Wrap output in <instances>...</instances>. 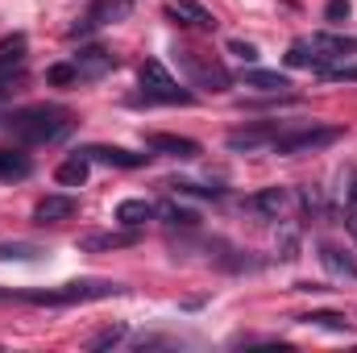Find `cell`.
I'll return each instance as SVG.
<instances>
[{"instance_id": "cell-8", "label": "cell", "mask_w": 357, "mask_h": 353, "mask_svg": "<svg viewBox=\"0 0 357 353\" xmlns=\"http://www.w3.org/2000/svg\"><path fill=\"white\" fill-rule=\"evenodd\" d=\"M167 17L175 21V25H195V29H216V17L204 8V4H195V0H171L167 4Z\"/></svg>"}, {"instance_id": "cell-4", "label": "cell", "mask_w": 357, "mask_h": 353, "mask_svg": "<svg viewBox=\"0 0 357 353\" xmlns=\"http://www.w3.org/2000/svg\"><path fill=\"white\" fill-rule=\"evenodd\" d=\"M175 63L178 71L187 75L191 88H208V91H229V71L212 59V54H199V50H187L178 46L175 50Z\"/></svg>"}, {"instance_id": "cell-19", "label": "cell", "mask_w": 357, "mask_h": 353, "mask_svg": "<svg viewBox=\"0 0 357 353\" xmlns=\"http://www.w3.org/2000/svg\"><path fill=\"white\" fill-rule=\"evenodd\" d=\"M320 262H324L328 274H337V278H354V283H357V262L345 254V250H337V246H328V241H324V246H320Z\"/></svg>"}, {"instance_id": "cell-10", "label": "cell", "mask_w": 357, "mask_h": 353, "mask_svg": "<svg viewBox=\"0 0 357 353\" xmlns=\"http://www.w3.org/2000/svg\"><path fill=\"white\" fill-rule=\"evenodd\" d=\"M75 71H79V80H104L112 67H116V59L108 54V50H100V46H88V50H79L75 59Z\"/></svg>"}, {"instance_id": "cell-9", "label": "cell", "mask_w": 357, "mask_h": 353, "mask_svg": "<svg viewBox=\"0 0 357 353\" xmlns=\"http://www.w3.org/2000/svg\"><path fill=\"white\" fill-rule=\"evenodd\" d=\"M21 71H25V38L17 33V38L0 42V91H4V84H13Z\"/></svg>"}, {"instance_id": "cell-26", "label": "cell", "mask_w": 357, "mask_h": 353, "mask_svg": "<svg viewBox=\"0 0 357 353\" xmlns=\"http://www.w3.org/2000/svg\"><path fill=\"white\" fill-rule=\"evenodd\" d=\"M125 337V324H112V329H104V333H96L88 341V350H108V345H116Z\"/></svg>"}, {"instance_id": "cell-28", "label": "cell", "mask_w": 357, "mask_h": 353, "mask_svg": "<svg viewBox=\"0 0 357 353\" xmlns=\"http://www.w3.org/2000/svg\"><path fill=\"white\" fill-rule=\"evenodd\" d=\"M229 54H237L241 63H258V46H254V42H241V38L229 42Z\"/></svg>"}, {"instance_id": "cell-15", "label": "cell", "mask_w": 357, "mask_h": 353, "mask_svg": "<svg viewBox=\"0 0 357 353\" xmlns=\"http://www.w3.org/2000/svg\"><path fill=\"white\" fill-rule=\"evenodd\" d=\"M33 171V158L25 150H0V183H21Z\"/></svg>"}, {"instance_id": "cell-6", "label": "cell", "mask_w": 357, "mask_h": 353, "mask_svg": "<svg viewBox=\"0 0 357 353\" xmlns=\"http://www.w3.org/2000/svg\"><path fill=\"white\" fill-rule=\"evenodd\" d=\"M129 13H133V0H91L88 17H84L79 25H71V38L91 33V29H100V25H116V21H125Z\"/></svg>"}, {"instance_id": "cell-27", "label": "cell", "mask_w": 357, "mask_h": 353, "mask_svg": "<svg viewBox=\"0 0 357 353\" xmlns=\"http://www.w3.org/2000/svg\"><path fill=\"white\" fill-rule=\"evenodd\" d=\"M324 21L328 25H345L349 21V0H328L324 4Z\"/></svg>"}, {"instance_id": "cell-5", "label": "cell", "mask_w": 357, "mask_h": 353, "mask_svg": "<svg viewBox=\"0 0 357 353\" xmlns=\"http://www.w3.org/2000/svg\"><path fill=\"white\" fill-rule=\"evenodd\" d=\"M333 142H341V129H333V125H316V129L278 133V137L270 142V150H274V154H312V150H324V146H333Z\"/></svg>"}, {"instance_id": "cell-25", "label": "cell", "mask_w": 357, "mask_h": 353, "mask_svg": "<svg viewBox=\"0 0 357 353\" xmlns=\"http://www.w3.org/2000/svg\"><path fill=\"white\" fill-rule=\"evenodd\" d=\"M158 212L167 216V225H183V229H195V220H199L191 208H178V204H162Z\"/></svg>"}, {"instance_id": "cell-16", "label": "cell", "mask_w": 357, "mask_h": 353, "mask_svg": "<svg viewBox=\"0 0 357 353\" xmlns=\"http://www.w3.org/2000/svg\"><path fill=\"white\" fill-rule=\"evenodd\" d=\"M287 204H291V195H287L282 187H266V191H258V195L245 200L250 212H262V216H274V220H278V212H282Z\"/></svg>"}, {"instance_id": "cell-18", "label": "cell", "mask_w": 357, "mask_h": 353, "mask_svg": "<svg viewBox=\"0 0 357 353\" xmlns=\"http://www.w3.org/2000/svg\"><path fill=\"white\" fill-rule=\"evenodd\" d=\"M241 80H245V88H258V91H266V96H282V91L291 88L287 75H278V71H262V67H250Z\"/></svg>"}, {"instance_id": "cell-1", "label": "cell", "mask_w": 357, "mask_h": 353, "mask_svg": "<svg viewBox=\"0 0 357 353\" xmlns=\"http://www.w3.org/2000/svg\"><path fill=\"white\" fill-rule=\"evenodd\" d=\"M71 112L59 108V104H29V108H17L4 117V129L25 142V146H50V142H63L71 133Z\"/></svg>"}, {"instance_id": "cell-13", "label": "cell", "mask_w": 357, "mask_h": 353, "mask_svg": "<svg viewBox=\"0 0 357 353\" xmlns=\"http://www.w3.org/2000/svg\"><path fill=\"white\" fill-rule=\"evenodd\" d=\"M75 208H79V204H75L71 195H46V200L33 208V220H38V225H59V220H71Z\"/></svg>"}, {"instance_id": "cell-17", "label": "cell", "mask_w": 357, "mask_h": 353, "mask_svg": "<svg viewBox=\"0 0 357 353\" xmlns=\"http://www.w3.org/2000/svg\"><path fill=\"white\" fill-rule=\"evenodd\" d=\"M154 212H158V208H154L150 200H121V204H116V220H121L125 229H142Z\"/></svg>"}, {"instance_id": "cell-12", "label": "cell", "mask_w": 357, "mask_h": 353, "mask_svg": "<svg viewBox=\"0 0 357 353\" xmlns=\"http://www.w3.org/2000/svg\"><path fill=\"white\" fill-rule=\"evenodd\" d=\"M278 137V129L274 125H258V129H237V133H229V150H245V154H254V150H270V142Z\"/></svg>"}, {"instance_id": "cell-14", "label": "cell", "mask_w": 357, "mask_h": 353, "mask_svg": "<svg viewBox=\"0 0 357 353\" xmlns=\"http://www.w3.org/2000/svg\"><path fill=\"white\" fill-rule=\"evenodd\" d=\"M150 150L154 154H167V158H195L199 154V142L178 137V133H154L150 137Z\"/></svg>"}, {"instance_id": "cell-3", "label": "cell", "mask_w": 357, "mask_h": 353, "mask_svg": "<svg viewBox=\"0 0 357 353\" xmlns=\"http://www.w3.org/2000/svg\"><path fill=\"white\" fill-rule=\"evenodd\" d=\"M137 80H142V91L133 96V104H191L195 96L191 91H183L167 75V67L158 63V59H146L142 67H137Z\"/></svg>"}, {"instance_id": "cell-29", "label": "cell", "mask_w": 357, "mask_h": 353, "mask_svg": "<svg viewBox=\"0 0 357 353\" xmlns=\"http://www.w3.org/2000/svg\"><path fill=\"white\" fill-rule=\"evenodd\" d=\"M320 75L324 80H349V84H357V67H324Z\"/></svg>"}, {"instance_id": "cell-21", "label": "cell", "mask_w": 357, "mask_h": 353, "mask_svg": "<svg viewBox=\"0 0 357 353\" xmlns=\"http://www.w3.org/2000/svg\"><path fill=\"white\" fill-rule=\"evenodd\" d=\"M46 250L33 241H0V262H42Z\"/></svg>"}, {"instance_id": "cell-23", "label": "cell", "mask_w": 357, "mask_h": 353, "mask_svg": "<svg viewBox=\"0 0 357 353\" xmlns=\"http://www.w3.org/2000/svg\"><path fill=\"white\" fill-rule=\"evenodd\" d=\"M46 84H54V88H67V84H79V71H75V63H54V67L46 71Z\"/></svg>"}, {"instance_id": "cell-30", "label": "cell", "mask_w": 357, "mask_h": 353, "mask_svg": "<svg viewBox=\"0 0 357 353\" xmlns=\"http://www.w3.org/2000/svg\"><path fill=\"white\" fill-rule=\"evenodd\" d=\"M345 225H349V233L357 237V187H354V195H349V212H345Z\"/></svg>"}, {"instance_id": "cell-7", "label": "cell", "mask_w": 357, "mask_h": 353, "mask_svg": "<svg viewBox=\"0 0 357 353\" xmlns=\"http://www.w3.org/2000/svg\"><path fill=\"white\" fill-rule=\"evenodd\" d=\"M91 163H104V167H121V171H137L150 163V154H133V150H121V146H88L84 150Z\"/></svg>"}, {"instance_id": "cell-24", "label": "cell", "mask_w": 357, "mask_h": 353, "mask_svg": "<svg viewBox=\"0 0 357 353\" xmlns=\"http://www.w3.org/2000/svg\"><path fill=\"white\" fill-rule=\"evenodd\" d=\"M178 195H204V200H220L225 195V187H199V183H191V179H175L171 183Z\"/></svg>"}, {"instance_id": "cell-22", "label": "cell", "mask_w": 357, "mask_h": 353, "mask_svg": "<svg viewBox=\"0 0 357 353\" xmlns=\"http://www.w3.org/2000/svg\"><path fill=\"white\" fill-rule=\"evenodd\" d=\"M303 324H316V329H328V333H349V320L341 316V312H307V316H299Z\"/></svg>"}, {"instance_id": "cell-20", "label": "cell", "mask_w": 357, "mask_h": 353, "mask_svg": "<svg viewBox=\"0 0 357 353\" xmlns=\"http://www.w3.org/2000/svg\"><path fill=\"white\" fill-rule=\"evenodd\" d=\"M88 167H91V158L79 150V154H71L67 163H59L54 179H59L63 187H84V183H88Z\"/></svg>"}, {"instance_id": "cell-2", "label": "cell", "mask_w": 357, "mask_h": 353, "mask_svg": "<svg viewBox=\"0 0 357 353\" xmlns=\"http://www.w3.org/2000/svg\"><path fill=\"white\" fill-rule=\"evenodd\" d=\"M125 287L112 283V278H75V283H63V287H50V291H25L17 299L25 303H42V308H67V303H91V299H112L121 295Z\"/></svg>"}, {"instance_id": "cell-11", "label": "cell", "mask_w": 357, "mask_h": 353, "mask_svg": "<svg viewBox=\"0 0 357 353\" xmlns=\"http://www.w3.org/2000/svg\"><path fill=\"white\" fill-rule=\"evenodd\" d=\"M125 246H137V229H121V233H88V237H79V250H84V254H108V250H125Z\"/></svg>"}]
</instances>
